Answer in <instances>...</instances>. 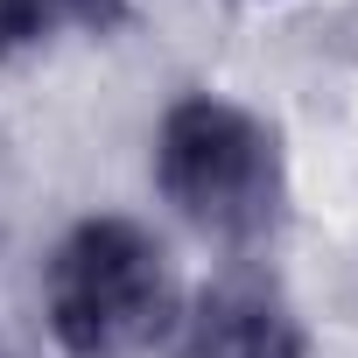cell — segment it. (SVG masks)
Wrapping results in <instances>:
<instances>
[{
    "mask_svg": "<svg viewBox=\"0 0 358 358\" xmlns=\"http://www.w3.org/2000/svg\"><path fill=\"white\" fill-rule=\"evenodd\" d=\"M43 316L71 358H134L176 330L183 295H176V267L148 225L85 218L50 253Z\"/></svg>",
    "mask_w": 358,
    "mask_h": 358,
    "instance_id": "cell-1",
    "label": "cell"
},
{
    "mask_svg": "<svg viewBox=\"0 0 358 358\" xmlns=\"http://www.w3.org/2000/svg\"><path fill=\"white\" fill-rule=\"evenodd\" d=\"M155 183L197 232L225 246H253L281 225V141L260 113L190 92L162 113Z\"/></svg>",
    "mask_w": 358,
    "mask_h": 358,
    "instance_id": "cell-2",
    "label": "cell"
},
{
    "mask_svg": "<svg viewBox=\"0 0 358 358\" xmlns=\"http://www.w3.org/2000/svg\"><path fill=\"white\" fill-rule=\"evenodd\" d=\"M176 358H302V323L288 302L260 281H218L204 288L169 330Z\"/></svg>",
    "mask_w": 358,
    "mask_h": 358,
    "instance_id": "cell-3",
    "label": "cell"
},
{
    "mask_svg": "<svg viewBox=\"0 0 358 358\" xmlns=\"http://www.w3.org/2000/svg\"><path fill=\"white\" fill-rule=\"evenodd\" d=\"M50 29H57V8H50V0H0V57L43 43Z\"/></svg>",
    "mask_w": 358,
    "mask_h": 358,
    "instance_id": "cell-4",
    "label": "cell"
},
{
    "mask_svg": "<svg viewBox=\"0 0 358 358\" xmlns=\"http://www.w3.org/2000/svg\"><path fill=\"white\" fill-rule=\"evenodd\" d=\"M50 8H57V22L92 29V36H106V29H120V22H127V0H50Z\"/></svg>",
    "mask_w": 358,
    "mask_h": 358,
    "instance_id": "cell-5",
    "label": "cell"
},
{
    "mask_svg": "<svg viewBox=\"0 0 358 358\" xmlns=\"http://www.w3.org/2000/svg\"><path fill=\"white\" fill-rule=\"evenodd\" d=\"M0 358H15V351H8V344H0Z\"/></svg>",
    "mask_w": 358,
    "mask_h": 358,
    "instance_id": "cell-6",
    "label": "cell"
}]
</instances>
